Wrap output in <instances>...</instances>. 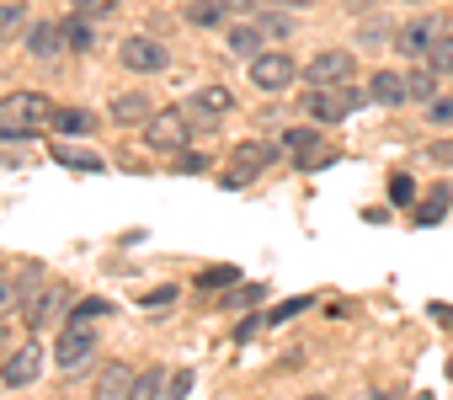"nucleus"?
I'll return each mask as SVG.
<instances>
[{"label": "nucleus", "mask_w": 453, "mask_h": 400, "mask_svg": "<svg viewBox=\"0 0 453 400\" xmlns=\"http://www.w3.org/2000/svg\"><path fill=\"white\" fill-rule=\"evenodd\" d=\"M241 278V267H208L203 278H197V288H230Z\"/></svg>", "instance_id": "obj_30"}, {"label": "nucleus", "mask_w": 453, "mask_h": 400, "mask_svg": "<svg viewBox=\"0 0 453 400\" xmlns=\"http://www.w3.org/2000/svg\"><path fill=\"white\" fill-rule=\"evenodd\" d=\"M27 49H33L38 59H59L70 43H65V27H54V22H33V33H27Z\"/></svg>", "instance_id": "obj_14"}, {"label": "nucleus", "mask_w": 453, "mask_h": 400, "mask_svg": "<svg viewBox=\"0 0 453 400\" xmlns=\"http://www.w3.org/2000/svg\"><path fill=\"white\" fill-rule=\"evenodd\" d=\"M294 75H299V70H294L288 54H257V59H251V81H257L262 91H288Z\"/></svg>", "instance_id": "obj_7"}, {"label": "nucleus", "mask_w": 453, "mask_h": 400, "mask_svg": "<svg viewBox=\"0 0 453 400\" xmlns=\"http://www.w3.org/2000/svg\"><path fill=\"white\" fill-rule=\"evenodd\" d=\"M91 352H96L91 326H75V320H70V326H65V336H59V368H70V373H75Z\"/></svg>", "instance_id": "obj_11"}, {"label": "nucleus", "mask_w": 453, "mask_h": 400, "mask_svg": "<svg viewBox=\"0 0 453 400\" xmlns=\"http://www.w3.org/2000/svg\"><path fill=\"white\" fill-rule=\"evenodd\" d=\"M22 33H27V6L22 0H6V6H0V43H12Z\"/></svg>", "instance_id": "obj_20"}, {"label": "nucleus", "mask_w": 453, "mask_h": 400, "mask_svg": "<svg viewBox=\"0 0 453 400\" xmlns=\"http://www.w3.org/2000/svg\"><path fill=\"white\" fill-rule=\"evenodd\" d=\"M426 118L442 128V123H453V96H437V102H426Z\"/></svg>", "instance_id": "obj_34"}, {"label": "nucleus", "mask_w": 453, "mask_h": 400, "mask_svg": "<svg viewBox=\"0 0 453 400\" xmlns=\"http://www.w3.org/2000/svg\"><path fill=\"white\" fill-rule=\"evenodd\" d=\"M299 310H310V299H288V304H278V310H267V326H278V320H294Z\"/></svg>", "instance_id": "obj_33"}, {"label": "nucleus", "mask_w": 453, "mask_h": 400, "mask_svg": "<svg viewBox=\"0 0 453 400\" xmlns=\"http://www.w3.org/2000/svg\"><path fill=\"white\" fill-rule=\"evenodd\" d=\"M22 310H27V326H33V331H43V326H54V320L70 310V288H65V283H49V288H43L38 299H27Z\"/></svg>", "instance_id": "obj_8"}, {"label": "nucleus", "mask_w": 453, "mask_h": 400, "mask_svg": "<svg viewBox=\"0 0 453 400\" xmlns=\"http://www.w3.org/2000/svg\"><path fill=\"white\" fill-rule=\"evenodd\" d=\"M43 373V347H38V331H33V342H22L17 352H6V368H0V379H6L12 389H22V384H33Z\"/></svg>", "instance_id": "obj_5"}, {"label": "nucleus", "mask_w": 453, "mask_h": 400, "mask_svg": "<svg viewBox=\"0 0 453 400\" xmlns=\"http://www.w3.org/2000/svg\"><path fill=\"white\" fill-rule=\"evenodd\" d=\"M395 43H400V54H416V59H421V54H432V43H437V22H432V17H421V22L400 27V38H395Z\"/></svg>", "instance_id": "obj_13"}, {"label": "nucleus", "mask_w": 453, "mask_h": 400, "mask_svg": "<svg viewBox=\"0 0 453 400\" xmlns=\"http://www.w3.org/2000/svg\"><path fill=\"white\" fill-rule=\"evenodd\" d=\"M6 310H22V283L0 278V320H6Z\"/></svg>", "instance_id": "obj_31"}, {"label": "nucleus", "mask_w": 453, "mask_h": 400, "mask_svg": "<svg viewBox=\"0 0 453 400\" xmlns=\"http://www.w3.org/2000/svg\"><path fill=\"white\" fill-rule=\"evenodd\" d=\"M134 368L128 363H107L102 373H96V395H134Z\"/></svg>", "instance_id": "obj_17"}, {"label": "nucleus", "mask_w": 453, "mask_h": 400, "mask_svg": "<svg viewBox=\"0 0 453 400\" xmlns=\"http://www.w3.org/2000/svg\"><path fill=\"white\" fill-rule=\"evenodd\" d=\"M91 123H96V118H91L86 107H54V128H59L65 139H75V134L86 139V134H91Z\"/></svg>", "instance_id": "obj_19"}, {"label": "nucleus", "mask_w": 453, "mask_h": 400, "mask_svg": "<svg viewBox=\"0 0 453 400\" xmlns=\"http://www.w3.org/2000/svg\"><path fill=\"white\" fill-rule=\"evenodd\" d=\"M230 107H235V96H230V91H224V86H208V91H197V96H192V107H187V112L208 123V118H224Z\"/></svg>", "instance_id": "obj_16"}, {"label": "nucleus", "mask_w": 453, "mask_h": 400, "mask_svg": "<svg viewBox=\"0 0 453 400\" xmlns=\"http://www.w3.org/2000/svg\"><path fill=\"white\" fill-rule=\"evenodd\" d=\"M165 43L160 38H150V33H134V38H123V49H118V65L123 70H134V75H160L165 70Z\"/></svg>", "instance_id": "obj_3"}, {"label": "nucleus", "mask_w": 453, "mask_h": 400, "mask_svg": "<svg viewBox=\"0 0 453 400\" xmlns=\"http://www.w3.org/2000/svg\"><path fill=\"white\" fill-rule=\"evenodd\" d=\"M150 118H155L150 96H139V91H123V96H112V123H118V128H134V123H150Z\"/></svg>", "instance_id": "obj_12"}, {"label": "nucleus", "mask_w": 453, "mask_h": 400, "mask_svg": "<svg viewBox=\"0 0 453 400\" xmlns=\"http://www.w3.org/2000/svg\"><path fill=\"white\" fill-rule=\"evenodd\" d=\"M54 160H59V165H75V171H102L96 155H86V150H65V144L54 150Z\"/></svg>", "instance_id": "obj_25"}, {"label": "nucleus", "mask_w": 453, "mask_h": 400, "mask_svg": "<svg viewBox=\"0 0 453 400\" xmlns=\"http://www.w3.org/2000/svg\"><path fill=\"white\" fill-rule=\"evenodd\" d=\"M144 139H150V150H160V155H181L187 139H192V118H187L181 107H160V112L144 123Z\"/></svg>", "instance_id": "obj_2"}, {"label": "nucleus", "mask_w": 453, "mask_h": 400, "mask_svg": "<svg viewBox=\"0 0 453 400\" xmlns=\"http://www.w3.org/2000/svg\"><path fill=\"white\" fill-rule=\"evenodd\" d=\"M49 123H54V107L38 91H17L0 102V139H38V128Z\"/></svg>", "instance_id": "obj_1"}, {"label": "nucleus", "mask_w": 453, "mask_h": 400, "mask_svg": "<svg viewBox=\"0 0 453 400\" xmlns=\"http://www.w3.org/2000/svg\"><path fill=\"white\" fill-rule=\"evenodd\" d=\"M283 150L294 155V165H299V171H320V165H331V160H336L331 139H320L315 128H288V134H283Z\"/></svg>", "instance_id": "obj_4"}, {"label": "nucleus", "mask_w": 453, "mask_h": 400, "mask_svg": "<svg viewBox=\"0 0 453 400\" xmlns=\"http://www.w3.org/2000/svg\"><path fill=\"white\" fill-rule=\"evenodd\" d=\"M6 347H12V336H6V326H0V358H6Z\"/></svg>", "instance_id": "obj_41"}, {"label": "nucleus", "mask_w": 453, "mask_h": 400, "mask_svg": "<svg viewBox=\"0 0 453 400\" xmlns=\"http://www.w3.org/2000/svg\"><path fill=\"white\" fill-rule=\"evenodd\" d=\"M426 65H432L437 75H453V38H437L432 54H426Z\"/></svg>", "instance_id": "obj_27"}, {"label": "nucleus", "mask_w": 453, "mask_h": 400, "mask_svg": "<svg viewBox=\"0 0 453 400\" xmlns=\"http://www.w3.org/2000/svg\"><path fill=\"white\" fill-rule=\"evenodd\" d=\"M262 299V288L251 283V288H241V294H230V299H224V310H241V304H257Z\"/></svg>", "instance_id": "obj_37"}, {"label": "nucleus", "mask_w": 453, "mask_h": 400, "mask_svg": "<svg viewBox=\"0 0 453 400\" xmlns=\"http://www.w3.org/2000/svg\"><path fill=\"white\" fill-rule=\"evenodd\" d=\"M310 86H342L347 75H352V54H342V49H326V54H315L310 59Z\"/></svg>", "instance_id": "obj_10"}, {"label": "nucleus", "mask_w": 453, "mask_h": 400, "mask_svg": "<svg viewBox=\"0 0 453 400\" xmlns=\"http://www.w3.org/2000/svg\"><path fill=\"white\" fill-rule=\"evenodd\" d=\"M411 197H416V181L400 171V176H389V204L395 209H411Z\"/></svg>", "instance_id": "obj_28"}, {"label": "nucleus", "mask_w": 453, "mask_h": 400, "mask_svg": "<svg viewBox=\"0 0 453 400\" xmlns=\"http://www.w3.org/2000/svg\"><path fill=\"white\" fill-rule=\"evenodd\" d=\"M224 12H257V0H219Z\"/></svg>", "instance_id": "obj_40"}, {"label": "nucleus", "mask_w": 453, "mask_h": 400, "mask_svg": "<svg viewBox=\"0 0 453 400\" xmlns=\"http://www.w3.org/2000/svg\"><path fill=\"white\" fill-rule=\"evenodd\" d=\"M187 389H192V373H187V368H181V373H171V395H187Z\"/></svg>", "instance_id": "obj_39"}, {"label": "nucleus", "mask_w": 453, "mask_h": 400, "mask_svg": "<svg viewBox=\"0 0 453 400\" xmlns=\"http://www.w3.org/2000/svg\"><path fill=\"white\" fill-rule=\"evenodd\" d=\"M368 96H373V102H384V107H400V102H411V86H405V75L379 70V75H373V86H368Z\"/></svg>", "instance_id": "obj_15"}, {"label": "nucleus", "mask_w": 453, "mask_h": 400, "mask_svg": "<svg viewBox=\"0 0 453 400\" xmlns=\"http://www.w3.org/2000/svg\"><path fill=\"white\" fill-rule=\"evenodd\" d=\"M363 96L357 91H347V81L342 86H315V96H310V112L320 118V123H342L352 107H357Z\"/></svg>", "instance_id": "obj_6"}, {"label": "nucleus", "mask_w": 453, "mask_h": 400, "mask_svg": "<svg viewBox=\"0 0 453 400\" xmlns=\"http://www.w3.org/2000/svg\"><path fill=\"white\" fill-rule=\"evenodd\" d=\"M75 12L96 22V17H112V12H118V0H75Z\"/></svg>", "instance_id": "obj_32"}, {"label": "nucleus", "mask_w": 453, "mask_h": 400, "mask_svg": "<svg viewBox=\"0 0 453 400\" xmlns=\"http://www.w3.org/2000/svg\"><path fill=\"white\" fill-rule=\"evenodd\" d=\"M171 304H176V288H155V294L144 299V310H155V315H165Z\"/></svg>", "instance_id": "obj_35"}, {"label": "nucleus", "mask_w": 453, "mask_h": 400, "mask_svg": "<svg viewBox=\"0 0 453 400\" xmlns=\"http://www.w3.org/2000/svg\"><path fill=\"white\" fill-rule=\"evenodd\" d=\"M165 384H171V379H165V373H160V368H144V373H139V379H134V395H139V400H150V395H160V389H165Z\"/></svg>", "instance_id": "obj_26"}, {"label": "nucleus", "mask_w": 453, "mask_h": 400, "mask_svg": "<svg viewBox=\"0 0 453 400\" xmlns=\"http://www.w3.org/2000/svg\"><path fill=\"white\" fill-rule=\"evenodd\" d=\"M288 27H294V22H288L283 12H273V17H262V33H273V38H288Z\"/></svg>", "instance_id": "obj_36"}, {"label": "nucleus", "mask_w": 453, "mask_h": 400, "mask_svg": "<svg viewBox=\"0 0 453 400\" xmlns=\"http://www.w3.org/2000/svg\"><path fill=\"white\" fill-rule=\"evenodd\" d=\"M262 165H273V150L267 144H235L230 155V176H224V187H246Z\"/></svg>", "instance_id": "obj_9"}, {"label": "nucleus", "mask_w": 453, "mask_h": 400, "mask_svg": "<svg viewBox=\"0 0 453 400\" xmlns=\"http://www.w3.org/2000/svg\"><path fill=\"white\" fill-rule=\"evenodd\" d=\"M219 17H224L219 0H187V22L192 27H219Z\"/></svg>", "instance_id": "obj_21"}, {"label": "nucleus", "mask_w": 453, "mask_h": 400, "mask_svg": "<svg viewBox=\"0 0 453 400\" xmlns=\"http://www.w3.org/2000/svg\"><path fill=\"white\" fill-rule=\"evenodd\" d=\"M448 204H453V187H448V181H437V187L426 192V204H416V225H442Z\"/></svg>", "instance_id": "obj_18"}, {"label": "nucleus", "mask_w": 453, "mask_h": 400, "mask_svg": "<svg viewBox=\"0 0 453 400\" xmlns=\"http://www.w3.org/2000/svg\"><path fill=\"white\" fill-rule=\"evenodd\" d=\"M230 49H235L241 59H246V54L257 59V54H262V33H257V27H235V33H230Z\"/></svg>", "instance_id": "obj_23"}, {"label": "nucleus", "mask_w": 453, "mask_h": 400, "mask_svg": "<svg viewBox=\"0 0 453 400\" xmlns=\"http://www.w3.org/2000/svg\"><path fill=\"white\" fill-rule=\"evenodd\" d=\"M432 160H437V165H453V139H442V144H432Z\"/></svg>", "instance_id": "obj_38"}, {"label": "nucleus", "mask_w": 453, "mask_h": 400, "mask_svg": "<svg viewBox=\"0 0 453 400\" xmlns=\"http://www.w3.org/2000/svg\"><path fill=\"white\" fill-rule=\"evenodd\" d=\"M86 22H91V17H81V12L65 22V43H70L75 54H86V49H91V27H86Z\"/></svg>", "instance_id": "obj_22"}, {"label": "nucleus", "mask_w": 453, "mask_h": 400, "mask_svg": "<svg viewBox=\"0 0 453 400\" xmlns=\"http://www.w3.org/2000/svg\"><path fill=\"white\" fill-rule=\"evenodd\" d=\"M102 315H112L107 299H81V304H75V326H91V320H102Z\"/></svg>", "instance_id": "obj_29"}, {"label": "nucleus", "mask_w": 453, "mask_h": 400, "mask_svg": "<svg viewBox=\"0 0 453 400\" xmlns=\"http://www.w3.org/2000/svg\"><path fill=\"white\" fill-rule=\"evenodd\" d=\"M405 86H411V96H416V102H432V86H437V70H432V65H426V70H411V75H405Z\"/></svg>", "instance_id": "obj_24"}, {"label": "nucleus", "mask_w": 453, "mask_h": 400, "mask_svg": "<svg viewBox=\"0 0 453 400\" xmlns=\"http://www.w3.org/2000/svg\"><path fill=\"white\" fill-rule=\"evenodd\" d=\"M278 6H310V0H278Z\"/></svg>", "instance_id": "obj_42"}]
</instances>
